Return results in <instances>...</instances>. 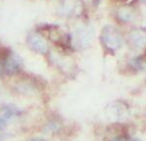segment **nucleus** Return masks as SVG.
<instances>
[{
    "mask_svg": "<svg viewBox=\"0 0 146 141\" xmlns=\"http://www.w3.org/2000/svg\"><path fill=\"white\" fill-rule=\"evenodd\" d=\"M102 39L106 46L110 49H117L122 44V38L120 33L116 30V28L111 26H106L103 29Z\"/></svg>",
    "mask_w": 146,
    "mask_h": 141,
    "instance_id": "obj_1",
    "label": "nucleus"
},
{
    "mask_svg": "<svg viewBox=\"0 0 146 141\" xmlns=\"http://www.w3.org/2000/svg\"><path fill=\"white\" fill-rule=\"evenodd\" d=\"M27 42H28L29 47L37 53L44 54V53H46L47 49H48L46 41L40 35L36 34V33H31L28 36V38H27Z\"/></svg>",
    "mask_w": 146,
    "mask_h": 141,
    "instance_id": "obj_2",
    "label": "nucleus"
},
{
    "mask_svg": "<svg viewBox=\"0 0 146 141\" xmlns=\"http://www.w3.org/2000/svg\"><path fill=\"white\" fill-rule=\"evenodd\" d=\"M21 58L16 54H11L7 57L4 65H3V70L7 74H15L20 70L21 67Z\"/></svg>",
    "mask_w": 146,
    "mask_h": 141,
    "instance_id": "obj_3",
    "label": "nucleus"
},
{
    "mask_svg": "<svg viewBox=\"0 0 146 141\" xmlns=\"http://www.w3.org/2000/svg\"><path fill=\"white\" fill-rule=\"evenodd\" d=\"M21 113V111L18 108H16L15 106L12 105H6L4 108L2 109V114H3V118L5 120H12L15 117L19 116Z\"/></svg>",
    "mask_w": 146,
    "mask_h": 141,
    "instance_id": "obj_4",
    "label": "nucleus"
},
{
    "mask_svg": "<svg viewBox=\"0 0 146 141\" xmlns=\"http://www.w3.org/2000/svg\"><path fill=\"white\" fill-rule=\"evenodd\" d=\"M130 40L132 44L136 47H142L146 44V35L140 31H134L130 35Z\"/></svg>",
    "mask_w": 146,
    "mask_h": 141,
    "instance_id": "obj_5",
    "label": "nucleus"
},
{
    "mask_svg": "<svg viewBox=\"0 0 146 141\" xmlns=\"http://www.w3.org/2000/svg\"><path fill=\"white\" fill-rule=\"evenodd\" d=\"M58 128H59V125L57 123H51V124L46 126V130L51 131V132H55V131L58 130Z\"/></svg>",
    "mask_w": 146,
    "mask_h": 141,
    "instance_id": "obj_6",
    "label": "nucleus"
},
{
    "mask_svg": "<svg viewBox=\"0 0 146 141\" xmlns=\"http://www.w3.org/2000/svg\"><path fill=\"white\" fill-rule=\"evenodd\" d=\"M6 126V120L3 117H0V130H2Z\"/></svg>",
    "mask_w": 146,
    "mask_h": 141,
    "instance_id": "obj_7",
    "label": "nucleus"
},
{
    "mask_svg": "<svg viewBox=\"0 0 146 141\" xmlns=\"http://www.w3.org/2000/svg\"><path fill=\"white\" fill-rule=\"evenodd\" d=\"M29 141H46L44 138H41V137H36V138H32Z\"/></svg>",
    "mask_w": 146,
    "mask_h": 141,
    "instance_id": "obj_8",
    "label": "nucleus"
},
{
    "mask_svg": "<svg viewBox=\"0 0 146 141\" xmlns=\"http://www.w3.org/2000/svg\"><path fill=\"white\" fill-rule=\"evenodd\" d=\"M112 141H126V140H125V138H124V137H117V138H115L114 140H112Z\"/></svg>",
    "mask_w": 146,
    "mask_h": 141,
    "instance_id": "obj_9",
    "label": "nucleus"
},
{
    "mask_svg": "<svg viewBox=\"0 0 146 141\" xmlns=\"http://www.w3.org/2000/svg\"><path fill=\"white\" fill-rule=\"evenodd\" d=\"M131 141H141L140 139H138V138H135V139H133V140H131Z\"/></svg>",
    "mask_w": 146,
    "mask_h": 141,
    "instance_id": "obj_10",
    "label": "nucleus"
},
{
    "mask_svg": "<svg viewBox=\"0 0 146 141\" xmlns=\"http://www.w3.org/2000/svg\"><path fill=\"white\" fill-rule=\"evenodd\" d=\"M144 1H146V0H144Z\"/></svg>",
    "mask_w": 146,
    "mask_h": 141,
    "instance_id": "obj_11",
    "label": "nucleus"
}]
</instances>
